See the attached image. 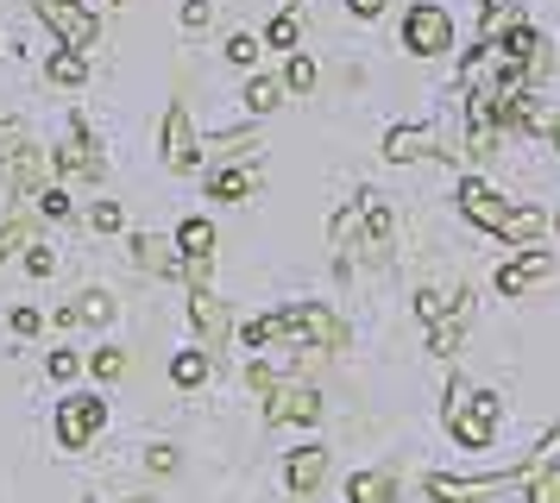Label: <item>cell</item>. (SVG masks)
I'll return each mask as SVG.
<instances>
[{
  "mask_svg": "<svg viewBox=\"0 0 560 503\" xmlns=\"http://www.w3.org/2000/svg\"><path fill=\"white\" fill-rule=\"evenodd\" d=\"M265 45H278V50L296 45V13H278V20L265 25Z\"/></svg>",
  "mask_w": 560,
  "mask_h": 503,
  "instance_id": "29",
  "label": "cell"
},
{
  "mask_svg": "<svg viewBox=\"0 0 560 503\" xmlns=\"http://www.w3.org/2000/svg\"><path fill=\"white\" fill-rule=\"evenodd\" d=\"M523 503H560V466H541V472L523 484Z\"/></svg>",
  "mask_w": 560,
  "mask_h": 503,
  "instance_id": "24",
  "label": "cell"
},
{
  "mask_svg": "<svg viewBox=\"0 0 560 503\" xmlns=\"http://www.w3.org/2000/svg\"><path fill=\"white\" fill-rule=\"evenodd\" d=\"M278 334H283V340H296L303 352H347V347H353V327L340 321L334 308H322V302L278 308Z\"/></svg>",
  "mask_w": 560,
  "mask_h": 503,
  "instance_id": "2",
  "label": "cell"
},
{
  "mask_svg": "<svg viewBox=\"0 0 560 503\" xmlns=\"http://www.w3.org/2000/svg\"><path fill=\"white\" fill-rule=\"evenodd\" d=\"M510 208H516V201H510L504 189H491L485 176H472V171L459 176V214L479 226V233H491V239H498V233H504V221H510Z\"/></svg>",
  "mask_w": 560,
  "mask_h": 503,
  "instance_id": "6",
  "label": "cell"
},
{
  "mask_svg": "<svg viewBox=\"0 0 560 503\" xmlns=\"http://www.w3.org/2000/svg\"><path fill=\"white\" fill-rule=\"evenodd\" d=\"M0 176H7V189H20V196H38V189H45V151L32 145L20 126H0Z\"/></svg>",
  "mask_w": 560,
  "mask_h": 503,
  "instance_id": "4",
  "label": "cell"
},
{
  "mask_svg": "<svg viewBox=\"0 0 560 503\" xmlns=\"http://www.w3.org/2000/svg\"><path fill=\"white\" fill-rule=\"evenodd\" d=\"M89 221H95V233H114V226H120V208H114V201H95Z\"/></svg>",
  "mask_w": 560,
  "mask_h": 503,
  "instance_id": "35",
  "label": "cell"
},
{
  "mask_svg": "<svg viewBox=\"0 0 560 503\" xmlns=\"http://www.w3.org/2000/svg\"><path fill=\"white\" fill-rule=\"evenodd\" d=\"M485 7H516V0H485Z\"/></svg>",
  "mask_w": 560,
  "mask_h": 503,
  "instance_id": "42",
  "label": "cell"
},
{
  "mask_svg": "<svg viewBox=\"0 0 560 503\" xmlns=\"http://www.w3.org/2000/svg\"><path fill=\"white\" fill-rule=\"evenodd\" d=\"M82 75H89L82 50H57V57H51V82H57V89H77Z\"/></svg>",
  "mask_w": 560,
  "mask_h": 503,
  "instance_id": "25",
  "label": "cell"
},
{
  "mask_svg": "<svg viewBox=\"0 0 560 503\" xmlns=\"http://www.w3.org/2000/svg\"><path fill=\"white\" fill-rule=\"evenodd\" d=\"M253 189H258V171H240V164H228V171L208 176V196H221V201H246Z\"/></svg>",
  "mask_w": 560,
  "mask_h": 503,
  "instance_id": "19",
  "label": "cell"
},
{
  "mask_svg": "<svg viewBox=\"0 0 560 503\" xmlns=\"http://www.w3.org/2000/svg\"><path fill=\"white\" fill-rule=\"evenodd\" d=\"M498 416H504V397H498V390H472L466 377L447 384V434H454L466 453H485L498 441Z\"/></svg>",
  "mask_w": 560,
  "mask_h": 503,
  "instance_id": "1",
  "label": "cell"
},
{
  "mask_svg": "<svg viewBox=\"0 0 560 503\" xmlns=\"http://www.w3.org/2000/svg\"><path fill=\"white\" fill-rule=\"evenodd\" d=\"M359 252H365V265L397 258V214L384 196H359Z\"/></svg>",
  "mask_w": 560,
  "mask_h": 503,
  "instance_id": "7",
  "label": "cell"
},
{
  "mask_svg": "<svg viewBox=\"0 0 560 503\" xmlns=\"http://www.w3.org/2000/svg\"><path fill=\"white\" fill-rule=\"evenodd\" d=\"M258 139L253 132H228V139H214V157H253Z\"/></svg>",
  "mask_w": 560,
  "mask_h": 503,
  "instance_id": "31",
  "label": "cell"
},
{
  "mask_svg": "<svg viewBox=\"0 0 560 503\" xmlns=\"http://www.w3.org/2000/svg\"><path fill=\"white\" fill-rule=\"evenodd\" d=\"M283 89H296V95H308V89H315V63H308L303 50L290 57V70H283Z\"/></svg>",
  "mask_w": 560,
  "mask_h": 503,
  "instance_id": "27",
  "label": "cell"
},
{
  "mask_svg": "<svg viewBox=\"0 0 560 503\" xmlns=\"http://www.w3.org/2000/svg\"><path fill=\"white\" fill-rule=\"evenodd\" d=\"M322 478H328V447H296L290 459H283V484H290V498H315Z\"/></svg>",
  "mask_w": 560,
  "mask_h": 503,
  "instance_id": "13",
  "label": "cell"
},
{
  "mask_svg": "<svg viewBox=\"0 0 560 503\" xmlns=\"http://www.w3.org/2000/svg\"><path fill=\"white\" fill-rule=\"evenodd\" d=\"M208 20H214V0H189V7H183V25H189V32H202Z\"/></svg>",
  "mask_w": 560,
  "mask_h": 503,
  "instance_id": "33",
  "label": "cell"
},
{
  "mask_svg": "<svg viewBox=\"0 0 560 503\" xmlns=\"http://www.w3.org/2000/svg\"><path fill=\"white\" fill-rule=\"evenodd\" d=\"M145 466H152V472H177V447H152L145 453Z\"/></svg>",
  "mask_w": 560,
  "mask_h": 503,
  "instance_id": "36",
  "label": "cell"
},
{
  "mask_svg": "<svg viewBox=\"0 0 560 503\" xmlns=\"http://www.w3.org/2000/svg\"><path fill=\"white\" fill-rule=\"evenodd\" d=\"M132 265H139V271H152V277H177L183 252L171 246V239H152V233H132Z\"/></svg>",
  "mask_w": 560,
  "mask_h": 503,
  "instance_id": "15",
  "label": "cell"
},
{
  "mask_svg": "<svg viewBox=\"0 0 560 503\" xmlns=\"http://www.w3.org/2000/svg\"><path fill=\"white\" fill-rule=\"evenodd\" d=\"M384 157L390 164H416V157H447V151L434 139V126H390L384 132Z\"/></svg>",
  "mask_w": 560,
  "mask_h": 503,
  "instance_id": "12",
  "label": "cell"
},
{
  "mask_svg": "<svg viewBox=\"0 0 560 503\" xmlns=\"http://www.w3.org/2000/svg\"><path fill=\"white\" fill-rule=\"evenodd\" d=\"M51 377H77V359L70 352H51Z\"/></svg>",
  "mask_w": 560,
  "mask_h": 503,
  "instance_id": "40",
  "label": "cell"
},
{
  "mask_svg": "<svg viewBox=\"0 0 560 503\" xmlns=\"http://www.w3.org/2000/svg\"><path fill=\"white\" fill-rule=\"evenodd\" d=\"M228 63H240V70H253V63H258V38H253V32H233V38H228Z\"/></svg>",
  "mask_w": 560,
  "mask_h": 503,
  "instance_id": "28",
  "label": "cell"
},
{
  "mask_svg": "<svg viewBox=\"0 0 560 503\" xmlns=\"http://www.w3.org/2000/svg\"><path fill=\"white\" fill-rule=\"evenodd\" d=\"M177 252H183V258H214V226H208L202 214H196V221H183L177 226Z\"/></svg>",
  "mask_w": 560,
  "mask_h": 503,
  "instance_id": "21",
  "label": "cell"
},
{
  "mask_svg": "<svg viewBox=\"0 0 560 503\" xmlns=\"http://www.w3.org/2000/svg\"><path fill=\"white\" fill-rule=\"evenodd\" d=\"M459 340H466V315H441V321H429V352L434 359H454Z\"/></svg>",
  "mask_w": 560,
  "mask_h": 503,
  "instance_id": "20",
  "label": "cell"
},
{
  "mask_svg": "<svg viewBox=\"0 0 560 503\" xmlns=\"http://www.w3.org/2000/svg\"><path fill=\"white\" fill-rule=\"evenodd\" d=\"M347 503H397V478L390 472H353L347 478Z\"/></svg>",
  "mask_w": 560,
  "mask_h": 503,
  "instance_id": "18",
  "label": "cell"
},
{
  "mask_svg": "<svg viewBox=\"0 0 560 503\" xmlns=\"http://www.w3.org/2000/svg\"><path fill=\"white\" fill-rule=\"evenodd\" d=\"M38 20L63 38V50H89V45H95V32H102L95 13H89L82 0H38Z\"/></svg>",
  "mask_w": 560,
  "mask_h": 503,
  "instance_id": "8",
  "label": "cell"
},
{
  "mask_svg": "<svg viewBox=\"0 0 560 503\" xmlns=\"http://www.w3.org/2000/svg\"><path fill=\"white\" fill-rule=\"evenodd\" d=\"M13 334H38V315L32 308H13Z\"/></svg>",
  "mask_w": 560,
  "mask_h": 503,
  "instance_id": "39",
  "label": "cell"
},
{
  "mask_svg": "<svg viewBox=\"0 0 560 503\" xmlns=\"http://www.w3.org/2000/svg\"><path fill=\"white\" fill-rule=\"evenodd\" d=\"M246 107H253V114H271V107H278L283 101V82H271V75H253V82H246Z\"/></svg>",
  "mask_w": 560,
  "mask_h": 503,
  "instance_id": "23",
  "label": "cell"
},
{
  "mask_svg": "<svg viewBox=\"0 0 560 503\" xmlns=\"http://www.w3.org/2000/svg\"><path fill=\"white\" fill-rule=\"evenodd\" d=\"M57 164L63 171H77V176H102V157H95V145H89V126H70V145L57 151Z\"/></svg>",
  "mask_w": 560,
  "mask_h": 503,
  "instance_id": "17",
  "label": "cell"
},
{
  "mask_svg": "<svg viewBox=\"0 0 560 503\" xmlns=\"http://www.w3.org/2000/svg\"><path fill=\"white\" fill-rule=\"evenodd\" d=\"M541 277H555V252L529 246V252H516V258L498 265V290H504V296H523V290H535Z\"/></svg>",
  "mask_w": 560,
  "mask_h": 503,
  "instance_id": "9",
  "label": "cell"
},
{
  "mask_svg": "<svg viewBox=\"0 0 560 503\" xmlns=\"http://www.w3.org/2000/svg\"><path fill=\"white\" fill-rule=\"evenodd\" d=\"M548 226H555V239H560V208H555V214H548Z\"/></svg>",
  "mask_w": 560,
  "mask_h": 503,
  "instance_id": "41",
  "label": "cell"
},
{
  "mask_svg": "<svg viewBox=\"0 0 560 503\" xmlns=\"http://www.w3.org/2000/svg\"><path fill=\"white\" fill-rule=\"evenodd\" d=\"M347 7H353V20H378L384 13V0H347Z\"/></svg>",
  "mask_w": 560,
  "mask_h": 503,
  "instance_id": "38",
  "label": "cell"
},
{
  "mask_svg": "<svg viewBox=\"0 0 560 503\" xmlns=\"http://www.w3.org/2000/svg\"><path fill=\"white\" fill-rule=\"evenodd\" d=\"M114 315V296H102V290H89V296H77L70 308H57V321L70 327V321H107Z\"/></svg>",
  "mask_w": 560,
  "mask_h": 503,
  "instance_id": "22",
  "label": "cell"
},
{
  "mask_svg": "<svg viewBox=\"0 0 560 503\" xmlns=\"http://www.w3.org/2000/svg\"><path fill=\"white\" fill-rule=\"evenodd\" d=\"M322 390L315 384H303V377H278L271 390H265V422L283 428V422H322Z\"/></svg>",
  "mask_w": 560,
  "mask_h": 503,
  "instance_id": "5",
  "label": "cell"
},
{
  "mask_svg": "<svg viewBox=\"0 0 560 503\" xmlns=\"http://www.w3.org/2000/svg\"><path fill=\"white\" fill-rule=\"evenodd\" d=\"M26 239H32V221H7V226H0V258H13Z\"/></svg>",
  "mask_w": 560,
  "mask_h": 503,
  "instance_id": "32",
  "label": "cell"
},
{
  "mask_svg": "<svg viewBox=\"0 0 560 503\" xmlns=\"http://www.w3.org/2000/svg\"><path fill=\"white\" fill-rule=\"evenodd\" d=\"M89 372L102 377V384H114V377L127 372V359H120V352H114V347H102V352H95V359H89Z\"/></svg>",
  "mask_w": 560,
  "mask_h": 503,
  "instance_id": "30",
  "label": "cell"
},
{
  "mask_svg": "<svg viewBox=\"0 0 560 503\" xmlns=\"http://www.w3.org/2000/svg\"><path fill=\"white\" fill-rule=\"evenodd\" d=\"M38 214H70V196H63V189H38Z\"/></svg>",
  "mask_w": 560,
  "mask_h": 503,
  "instance_id": "34",
  "label": "cell"
},
{
  "mask_svg": "<svg viewBox=\"0 0 560 503\" xmlns=\"http://www.w3.org/2000/svg\"><path fill=\"white\" fill-rule=\"evenodd\" d=\"M196 157H202V145H196V132H189V107L177 101V107L164 114V164H171V171H189Z\"/></svg>",
  "mask_w": 560,
  "mask_h": 503,
  "instance_id": "14",
  "label": "cell"
},
{
  "mask_svg": "<svg viewBox=\"0 0 560 503\" xmlns=\"http://www.w3.org/2000/svg\"><path fill=\"white\" fill-rule=\"evenodd\" d=\"M541 233H548V214H541V208H529V201H516L498 239H504V246H541Z\"/></svg>",
  "mask_w": 560,
  "mask_h": 503,
  "instance_id": "16",
  "label": "cell"
},
{
  "mask_svg": "<svg viewBox=\"0 0 560 503\" xmlns=\"http://www.w3.org/2000/svg\"><path fill=\"white\" fill-rule=\"evenodd\" d=\"M95 428H102V397H70L57 409V441L63 447H89Z\"/></svg>",
  "mask_w": 560,
  "mask_h": 503,
  "instance_id": "10",
  "label": "cell"
},
{
  "mask_svg": "<svg viewBox=\"0 0 560 503\" xmlns=\"http://www.w3.org/2000/svg\"><path fill=\"white\" fill-rule=\"evenodd\" d=\"M171 377H177L183 390H196L208 377V352H177V359H171Z\"/></svg>",
  "mask_w": 560,
  "mask_h": 503,
  "instance_id": "26",
  "label": "cell"
},
{
  "mask_svg": "<svg viewBox=\"0 0 560 503\" xmlns=\"http://www.w3.org/2000/svg\"><path fill=\"white\" fill-rule=\"evenodd\" d=\"M189 321H196V334H202V352H221V347H228L233 315H228V302H221V296L196 290V296H189Z\"/></svg>",
  "mask_w": 560,
  "mask_h": 503,
  "instance_id": "11",
  "label": "cell"
},
{
  "mask_svg": "<svg viewBox=\"0 0 560 503\" xmlns=\"http://www.w3.org/2000/svg\"><path fill=\"white\" fill-rule=\"evenodd\" d=\"M404 50L409 57H441V50H454V13H447L441 0H416L404 13Z\"/></svg>",
  "mask_w": 560,
  "mask_h": 503,
  "instance_id": "3",
  "label": "cell"
},
{
  "mask_svg": "<svg viewBox=\"0 0 560 503\" xmlns=\"http://www.w3.org/2000/svg\"><path fill=\"white\" fill-rule=\"evenodd\" d=\"M51 265H57L51 246H32V258H26V271H32V277H51Z\"/></svg>",
  "mask_w": 560,
  "mask_h": 503,
  "instance_id": "37",
  "label": "cell"
}]
</instances>
